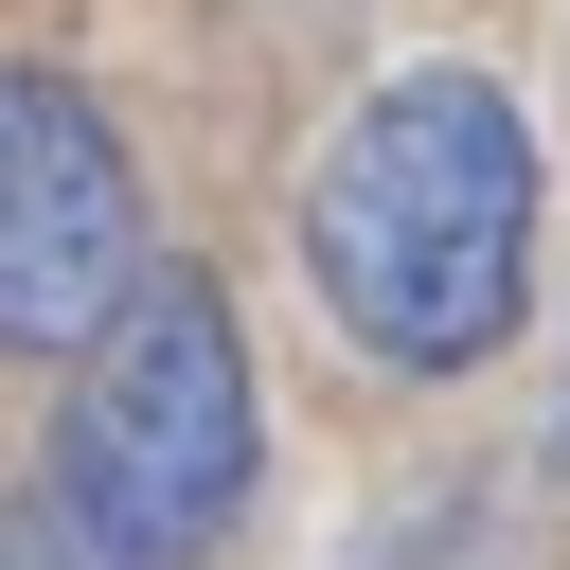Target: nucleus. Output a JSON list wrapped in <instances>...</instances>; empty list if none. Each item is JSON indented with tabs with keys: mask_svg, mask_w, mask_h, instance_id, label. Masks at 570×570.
<instances>
[{
	"mask_svg": "<svg viewBox=\"0 0 570 570\" xmlns=\"http://www.w3.org/2000/svg\"><path fill=\"white\" fill-rule=\"evenodd\" d=\"M303 285L392 374L517 356V303H534V125H517V89L499 71H392L303 178Z\"/></svg>",
	"mask_w": 570,
	"mask_h": 570,
	"instance_id": "1",
	"label": "nucleus"
},
{
	"mask_svg": "<svg viewBox=\"0 0 570 570\" xmlns=\"http://www.w3.org/2000/svg\"><path fill=\"white\" fill-rule=\"evenodd\" d=\"M267 410H249V338L196 267H125V303L71 338V410H53V499L125 552V570H214V534L249 517Z\"/></svg>",
	"mask_w": 570,
	"mask_h": 570,
	"instance_id": "2",
	"label": "nucleus"
},
{
	"mask_svg": "<svg viewBox=\"0 0 570 570\" xmlns=\"http://www.w3.org/2000/svg\"><path fill=\"white\" fill-rule=\"evenodd\" d=\"M125 267H142V160H125V125L71 71L0 53V356H71L125 303Z\"/></svg>",
	"mask_w": 570,
	"mask_h": 570,
	"instance_id": "3",
	"label": "nucleus"
},
{
	"mask_svg": "<svg viewBox=\"0 0 570 570\" xmlns=\"http://www.w3.org/2000/svg\"><path fill=\"white\" fill-rule=\"evenodd\" d=\"M0 570H125V552H107L53 481H18V499H0Z\"/></svg>",
	"mask_w": 570,
	"mask_h": 570,
	"instance_id": "4",
	"label": "nucleus"
}]
</instances>
